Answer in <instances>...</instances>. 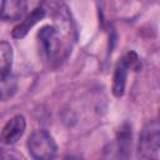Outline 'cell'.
<instances>
[{
	"instance_id": "obj_1",
	"label": "cell",
	"mask_w": 160,
	"mask_h": 160,
	"mask_svg": "<svg viewBox=\"0 0 160 160\" xmlns=\"http://www.w3.org/2000/svg\"><path fill=\"white\" fill-rule=\"evenodd\" d=\"M28 149L31 156L38 160H50L55 158L58 151L55 140L45 130H36L29 136Z\"/></svg>"
},
{
	"instance_id": "obj_2",
	"label": "cell",
	"mask_w": 160,
	"mask_h": 160,
	"mask_svg": "<svg viewBox=\"0 0 160 160\" xmlns=\"http://www.w3.org/2000/svg\"><path fill=\"white\" fill-rule=\"evenodd\" d=\"M160 150V122H148L140 134L139 156L144 159L152 158Z\"/></svg>"
},
{
	"instance_id": "obj_3",
	"label": "cell",
	"mask_w": 160,
	"mask_h": 160,
	"mask_svg": "<svg viewBox=\"0 0 160 160\" xmlns=\"http://www.w3.org/2000/svg\"><path fill=\"white\" fill-rule=\"evenodd\" d=\"M25 126H26V122H25V119L22 115H16V116L11 118L6 122V125L2 128V131H1L2 142L8 144V145L16 142L24 134Z\"/></svg>"
},
{
	"instance_id": "obj_4",
	"label": "cell",
	"mask_w": 160,
	"mask_h": 160,
	"mask_svg": "<svg viewBox=\"0 0 160 160\" xmlns=\"http://www.w3.org/2000/svg\"><path fill=\"white\" fill-rule=\"evenodd\" d=\"M28 10L26 0H2L1 19L5 21H15L21 19Z\"/></svg>"
},
{
	"instance_id": "obj_5",
	"label": "cell",
	"mask_w": 160,
	"mask_h": 160,
	"mask_svg": "<svg viewBox=\"0 0 160 160\" xmlns=\"http://www.w3.org/2000/svg\"><path fill=\"white\" fill-rule=\"evenodd\" d=\"M44 16H45V10L44 9H41V8H38V9H34L19 25H16L15 28H14V30H12V38H15V39H21V38H24L28 32H29V30L36 24V22H39L40 20H42L44 19Z\"/></svg>"
},
{
	"instance_id": "obj_6",
	"label": "cell",
	"mask_w": 160,
	"mask_h": 160,
	"mask_svg": "<svg viewBox=\"0 0 160 160\" xmlns=\"http://www.w3.org/2000/svg\"><path fill=\"white\" fill-rule=\"evenodd\" d=\"M39 38L42 44V48L48 56L51 59L58 54V48H59V40H58V31L54 26H44L39 31Z\"/></svg>"
},
{
	"instance_id": "obj_7",
	"label": "cell",
	"mask_w": 160,
	"mask_h": 160,
	"mask_svg": "<svg viewBox=\"0 0 160 160\" xmlns=\"http://www.w3.org/2000/svg\"><path fill=\"white\" fill-rule=\"evenodd\" d=\"M128 70H129V68L126 66V64L121 59V61L116 65L115 71H114V76H112V94L116 98H120L124 95Z\"/></svg>"
},
{
	"instance_id": "obj_8",
	"label": "cell",
	"mask_w": 160,
	"mask_h": 160,
	"mask_svg": "<svg viewBox=\"0 0 160 160\" xmlns=\"http://www.w3.org/2000/svg\"><path fill=\"white\" fill-rule=\"evenodd\" d=\"M12 64V49L9 42L1 41L0 44V76L5 79L10 75V69Z\"/></svg>"
},
{
	"instance_id": "obj_9",
	"label": "cell",
	"mask_w": 160,
	"mask_h": 160,
	"mask_svg": "<svg viewBox=\"0 0 160 160\" xmlns=\"http://www.w3.org/2000/svg\"><path fill=\"white\" fill-rule=\"evenodd\" d=\"M122 61L126 64V66L129 68V69H138L139 68V58H138V55L134 52V51H130V52H128L124 58H122Z\"/></svg>"
}]
</instances>
